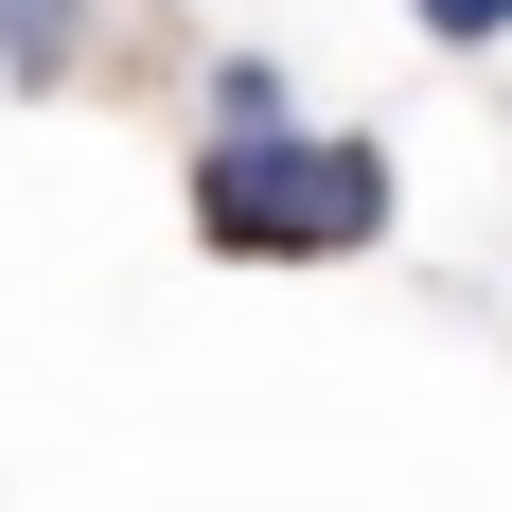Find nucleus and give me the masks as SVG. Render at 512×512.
Wrapping results in <instances>:
<instances>
[{
    "label": "nucleus",
    "instance_id": "1",
    "mask_svg": "<svg viewBox=\"0 0 512 512\" xmlns=\"http://www.w3.org/2000/svg\"><path fill=\"white\" fill-rule=\"evenodd\" d=\"M389 142H318V124H248V142H195V248L230 265H354L389 248Z\"/></svg>",
    "mask_w": 512,
    "mask_h": 512
},
{
    "label": "nucleus",
    "instance_id": "2",
    "mask_svg": "<svg viewBox=\"0 0 512 512\" xmlns=\"http://www.w3.org/2000/svg\"><path fill=\"white\" fill-rule=\"evenodd\" d=\"M89 71V0H0V89H71Z\"/></svg>",
    "mask_w": 512,
    "mask_h": 512
},
{
    "label": "nucleus",
    "instance_id": "3",
    "mask_svg": "<svg viewBox=\"0 0 512 512\" xmlns=\"http://www.w3.org/2000/svg\"><path fill=\"white\" fill-rule=\"evenodd\" d=\"M248 124H283V71H265V53H230V71H212V142H248Z\"/></svg>",
    "mask_w": 512,
    "mask_h": 512
},
{
    "label": "nucleus",
    "instance_id": "4",
    "mask_svg": "<svg viewBox=\"0 0 512 512\" xmlns=\"http://www.w3.org/2000/svg\"><path fill=\"white\" fill-rule=\"evenodd\" d=\"M407 18H424L442 53H495V36H512V0H407Z\"/></svg>",
    "mask_w": 512,
    "mask_h": 512
}]
</instances>
